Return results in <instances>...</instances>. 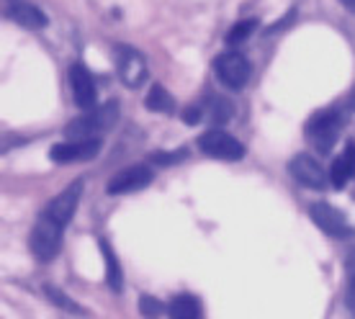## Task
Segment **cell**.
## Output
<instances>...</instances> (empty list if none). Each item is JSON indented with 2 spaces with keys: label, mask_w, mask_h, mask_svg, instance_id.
<instances>
[{
  "label": "cell",
  "mask_w": 355,
  "mask_h": 319,
  "mask_svg": "<svg viewBox=\"0 0 355 319\" xmlns=\"http://www.w3.org/2000/svg\"><path fill=\"white\" fill-rule=\"evenodd\" d=\"M121 116V106L119 101H106L103 106L90 108L83 116L72 119L70 124L64 126V137L70 142H88V139H101V134L111 132L119 124Z\"/></svg>",
  "instance_id": "1"
},
{
  "label": "cell",
  "mask_w": 355,
  "mask_h": 319,
  "mask_svg": "<svg viewBox=\"0 0 355 319\" xmlns=\"http://www.w3.org/2000/svg\"><path fill=\"white\" fill-rule=\"evenodd\" d=\"M343 126H345L343 108H324V111H317L306 121L304 134H306V139H309V144L314 150H320L322 155H329L332 147L338 144Z\"/></svg>",
  "instance_id": "2"
},
{
  "label": "cell",
  "mask_w": 355,
  "mask_h": 319,
  "mask_svg": "<svg viewBox=\"0 0 355 319\" xmlns=\"http://www.w3.org/2000/svg\"><path fill=\"white\" fill-rule=\"evenodd\" d=\"M214 75L224 88L242 90L252 78V64L245 54L240 52H224L214 60Z\"/></svg>",
  "instance_id": "3"
},
{
  "label": "cell",
  "mask_w": 355,
  "mask_h": 319,
  "mask_svg": "<svg viewBox=\"0 0 355 319\" xmlns=\"http://www.w3.org/2000/svg\"><path fill=\"white\" fill-rule=\"evenodd\" d=\"M62 230L64 227H60V224L52 222V219H46V216H42V219L34 224L31 237H28V245H31V252L36 255V260L52 263L54 257L60 255V250H62Z\"/></svg>",
  "instance_id": "4"
},
{
  "label": "cell",
  "mask_w": 355,
  "mask_h": 319,
  "mask_svg": "<svg viewBox=\"0 0 355 319\" xmlns=\"http://www.w3.org/2000/svg\"><path fill=\"white\" fill-rule=\"evenodd\" d=\"M198 147H201L204 155H209L214 160H224V162H237L248 152L240 139H234L224 129H209V132H204L198 137Z\"/></svg>",
  "instance_id": "5"
},
{
  "label": "cell",
  "mask_w": 355,
  "mask_h": 319,
  "mask_svg": "<svg viewBox=\"0 0 355 319\" xmlns=\"http://www.w3.org/2000/svg\"><path fill=\"white\" fill-rule=\"evenodd\" d=\"M309 216L311 222L332 239H350L355 234V227L345 219V214L340 212V209H335L332 204H324V201L311 204Z\"/></svg>",
  "instance_id": "6"
},
{
  "label": "cell",
  "mask_w": 355,
  "mask_h": 319,
  "mask_svg": "<svg viewBox=\"0 0 355 319\" xmlns=\"http://www.w3.org/2000/svg\"><path fill=\"white\" fill-rule=\"evenodd\" d=\"M80 193H83V180H75V183H70V186L64 188L60 196H54L52 201L46 204V209H44V214H42V216H46V219L57 222L60 227H67V224L72 222L75 212H78Z\"/></svg>",
  "instance_id": "7"
},
{
  "label": "cell",
  "mask_w": 355,
  "mask_h": 319,
  "mask_svg": "<svg viewBox=\"0 0 355 319\" xmlns=\"http://www.w3.org/2000/svg\"><path fill=\"white\" fill-rule=\"evenodd\" d=\"M155 180V170H150L147 165H129L121 173H116L108 180V196H124L134 193V191H142Z\"/></svg>",
  "instance_id": "8"
},
{
  "label": "cell",
  "mask_w": 355,
  "mask_h": 319,
  "mask_svg": "<svg viewBox=\"0 0 355 319\" xmlns=\"http://www.w3.org/2000/svg\"><path fill=\"white\" fill-rule=\"evenodd\" d=\"M116 64H119V78L124 80L126 88H139L147 80V62L137 49L126 44H119L116 49Z\"/></svg>",
  "instance_id": "9"
},
{
  "label": "cell",
  "mask_w": 355,
  "mask_h": 319,
  "mask_svg": "<svg viewBox=\"0 0 355 319\" xmlns=\"http://www.w3.org/2000/svg\"><path fill=\"white\" fill-rule=\"evenodd\" d=\"M288 173H291V178L296 180V183H302V186H306V188H314V191H322L324 183H327L324 168H322L311 155H306V152L291 157V162H288Z\"/></svg>",
  "instance_id": "10"
},
{
  "label": "cell",
  "mask_w": 355,
  "mask_h": 319,
  "mask_svg": "<svg viewBox=\"0 0 355 319\" xmlns=\"http://www.w3.org/2000/svg\"><path fill=\"white\" fill-rule=\"evenodd\" d=\"M70 88L78 108H85V111L96 108V80L83 62H75L70 67Z\"/></svg>",
  "instance_id": "11"
},
{
  "label": "cell",
  "mask_w": 355,
  "mask_h": 319,
  "mask_svg": "<svg viewBox=\"0 0 355 319\" xmlns=\"http://www.w3.org/2000/svg\"><path fill=\"white\" fill-rule=\"evenodd\" d=\"M101 152V139H88V142H62L54 144L49 150V157L54 162H85L93 160Z\"/></svg>",
  "instance_id": "12"
},
{
  "label": "cell",
  "mask_w": 355,
  "mask_h": 319,
  "mask_svg": "<svg viewBox=\"0 0 355 319\" xmlns=\"http://www.w3.org/2000/svg\"><path fill=\"white\" fill-rule=\"evenodd\" d=\"M353 178H355V142H347L345 152L332 162L329 180H332V186L335 188H345Z\"/></svg>",
  "instance_id": "13"
},
{
  "label": "cell",
  "mask_w": 355,
  "mask_h": 319,
  "mask_svg": "<svg viewBox=\"0 0 355 319\" xmlns=\"http://www.w3.org/2000/svg\"><path fill=\"white\" fill-rule=\"evenodd\" d=\"M8 16L16 21L18 26L31 28V31H39V28H44L46 24H49L46 13L39 8V6H34V3H16V6L10 8Z\"/></svg>",
  "instance_id": "14"
},
{
  "label": "cell",
  "mask_w": 355,
  "mask_h": 319,
  "mask_svg": "<svg viewBox=\"0 0 355 319\" xmlns=\"http://www.w3.org/2000/svg\"><path fill=\"white\" fill-rule=\"evenodd\" d=\"M170 319H198L201 317V304L193 293H178L175 299L168 304Z\"/></svg>",
  "instance_id": "15"
},
{
  "label": "cell",
  "mask_w": 355,
  "mask_h": 319,
  "mask_svg": "<svg viewBox=\"0 0 355 319\" xmlns=\"http://www.w3.org/2000/svg\"><path fill=\"white\" fill-rule=\"evenodd\" d=\"M101 250H103V260H106V284L114 293H121L124 288V275H121V266L116 260L114 250L108 245L106 239H101Z\"/></svg>",
  "instance_id": "16"
},
{
  "label": "cell",
  "mask_w": 355,
  "mask_h": 319,
  "mask_svg": "<svg viewBox=\"0 0 355 319\" xmlns=\"http://www.w3.org/2000/svg\"><path fill=\"white\" fill-rule=\"evenodd\" d=\"M144 106L150 108L152 114H173V111H175V98L170 96L168 88L152 85L147 98H144Z\"/></svg>",
  "instance_id": "17"
},
{
  "label": "cell",
  "mask_w": 355,
  "mask_h": 319,
  "mask_svg": "<svg viewBox=\"0 0 355 319\" xmlns=\"http://www.w3.org/2000/svg\"><path fill=\"white\" fill-rule=\"evenodd\" d=\"M255 28H258V18H245V21H237V24L230 28V34H227V44L237 46V44H242V42H248Z\"/></svg>",
  "instance_id": "18"
},
{
  "label": "cell",
  "mask_w": 355,
  "mask_h": 319,
  "mask_svg": "<svg viewBox=\"0 0 355 319\" xmlns=\"http://www.w3.org/2000/svg\"><path fill=\"white\" fill-rule=\"evenodd\" d=\"M209 119H211L214 129L219 124H227L232 119V103L227 98H214L211 101V111H209Z\"/></svg>",
  "instance_id": "19"
},
{
  "label": "cell",
  "mask_w": 355,
  "mask_h": 319,
  "mask_svg": "<svg viewBox=\"0 0 355 319\" xmlns=\"http://www.w3.org/2000/svg\"><path fill=\"white\" fill-rule=\"evenodd\" d=\"M139 314H142L144 319H157L165 311V304L160 302V299H155L152 293H144V296H139Z\"/></svg>",
  "instance_id": "20"
},
{
  "label": "cell",
  "mask_w": 355,
  "mask_h": 319,
  "mask_svg": "<svg viewBox=\"0 0 355 319\" xmlns=\"http://www.w3.org/2000/svg\"><path fill=\"white\" fill-rule=\"evenodd\" d=\"M186 157H188V150L180 147L175 152H157V155H152V162H157V165H173V162H180V160Z\"/></svg>",
  "instance_id": "21"
},
{
  "label": "cell",
  "mask_w": 355,
  "mask_h": 319,
  "mask_svg": "<svg viewBox=\"0 0 355 319\" xmlns=\"http://www.w3.org/2000/svg\"><path fill=\"white\" fill-rule=\"evenodd\" d=\"M44 291H46V296H49V299H52L54 304H60V307H64V309H70V311H83L80 307H78L75 302H70V299H67V296H64V293L60 291V288H54V286H44Z\"/></svg>",
  "instance_id": "22"
},
{
  "label": "cell",
  "mask_w": 355,
  "mask_h": 319,
  "mask_svg": "<svg viewBox=\"0 0 355 319\" xmlns=\"http://www.w3.org/2000/svg\"><path fill=\"white\" fill-rule=\"evenodd\" d=\"M296 16H299V13H296V8H291L284 18H278L273 26H268L266 31H263V34H266V36H273V34H278V31H286V28H288L293 24V21H296Z\"/></svg>",
  "instance_id": "23"
},
{
  "label": "cell",
  "mask_w": 355,
  "mask_h": 319,
  "mask_svg": "<svg viewBox=\"0 0 355 319\" xmlns=\"http://www.w3.org/2000/svg\"><path fill=\"white\" fill-rule=\"evenodd\" d=\"M201 119H204V108L201 106H188L183 111V121L186 124H201Z\"/></svg>",
  "instance_id": "24"
},
{
  "label": "cell",
  "mask_w": 355,
  "mask_h": 319,
  "mask_svg": "<svg viewBox=\"0 0 355 319\" xmlns=\"http://www.w3.org/2000/svg\"><path fill=\"white\" fill-rule=\"evenodd\" d=\"M345 302H347V307L355 311V275L350 278V286H347V296H345Z\"/></svg>",
  "instance_id": "25"
},
{
  "label": "cell",
  "mask_w": 355,
  "mask_h": 319,
  "mask_svg": "<svg viewBox=\"0 0 355 319\" xmlns=\"http://www.w3.org/2000/svg\"><path fill=\"white\" fill-rule=\"evenodd\" d=\"M345 266H347V270L355 275V250H350L347 252V257H345Z\"/></svg>",
  "instance_id": "26"
},
{
  "label": "cell",
  "mask_w": 355,
  "mask_h": 319,
  "mask_svg": "<svg viewBox=\"0 0 355 319\" xmlns=\"http://www.w3.org/2000/svg\"><path fill=\"white\" fill-rule=\"evenodd\" d=\"M347 108H350V111H355V88L350 90V96H347Z\"/></svg>",
  "instance_id": "27"
},
{
  "label": "cell",
  "mask_w": 355,
  "mask_h": 319,
  "mask_svg": "<svg viewBox=\"0 0 355 319\" xmlns=\"http://www.w3.org/2000/svg\"><path fill=\"white\" fill-rule=\"evenodd\" d=\"M340 3H343V6H345L350 13H355V0H340Z\"/></svg>",
  "instance_id": "28"
}]
</instances>
